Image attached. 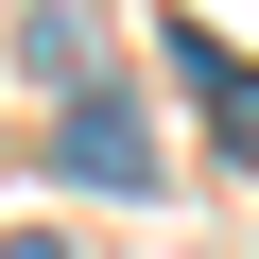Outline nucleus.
<instances>
[{"label":"nucleus","mask_w":259,"mask_h":259,"mask_svg":"<svg viewBox=\"0 0 259 259\" xmlns=\"http://www.w3.org/2000/svg\"><path fill=\"white\" fill-rule=\"evenodd\" d=\"M52 156H69V190H156V121H139V104H104V87H69Z\"/></svg>","instance_id":"f257e3e1"},{"label":"nucleus","mask_w":259,"mask_h":259,"mask_svg":"<svg viewBox=\"0 0 259 259\" xmlns=\"http://www.w3.org/2000/svg\"><path fill=\"white\" fill-rule=\"evenodd\" d=\"M18 69H35V87H87V18H69V0L18 18Z\"/></svg>","instance_id":"f03ea898"},{"label":"nucleus","mask_w":259,"mask_h":259,"mask_svg":"<svg viewBox=\"0 0 259 259\" xmlns=\"http://www.w3.org/2000/svg\"><path fill=\"white\" fill-rule=\"evenodd\" d=\"M173 52H190V69H207V104H225V156H259V87H242V69L207 52V35H173Z\"/></svg>","instance_id":"7ed1b4c3"},{"label":"nucleus","mask_w":259,"mask_h":259,"mask_svg":"<svg viewBox=\"0 0 259 259\" xmlns=\"http://www.w3.org/2000/svg\"><path fill=\"white\" fill-rule=\"evenodd\" d=\"M0 259H69V242H52V225H18V242H0Z\"/></svg>","instance_id":"20e7f679"}]
</instances>
